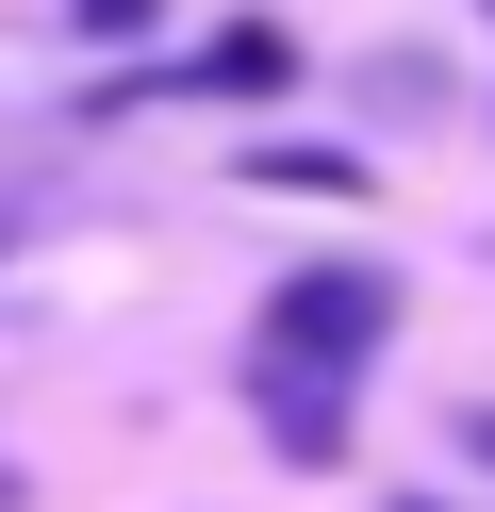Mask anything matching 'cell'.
<instances>
[{
	"label": "cell",
	"instance_id": "cell-8",
	"mask_svg": "<svg viewBox=\"0 0 495 512\" xmlns=\"http://www.w3.org/2000/svg\"><path fill=\"white\" fill-rule=\"evenodd\" d=\"M413 512H429V496H413Z\"/></svg>",
	"mask_w": 495,
	"mask_h": 512
},
{
	"label": "cell",
	"instance_id": "cell-6",
	"mask_svg": "<svg viewBox=\"0 0 495 512\" xmlns=\"http://www.w3.org/2000/svg\"><path fill=\"white\" fill-rule=\"evenodd\" d=\"M462 446H479V463H495V397H479V413H462Z\"/></svg>",
	"mask_w": 495,
	"mask_h": 512
},
{
	"label": "cell",
	"instance_id": "cell-2",
	"mask_svg": "<svg viewBox=\"0 0 495 512\" xmlns=\"http://www.w3.org/2000/svg\"><path fill=\"white\" fill-rule=\"evenodd\" d=\"M264 380V430H281V463H347V380H297V364H248Z\"/></svg>",
	"mask_w": 495,
	"mask_h": 512
},
{
	"label": "cell",
	"instance_id": "cell-5",
	"mask_svg": "<svg viewBox=\"0 0 495 512\" xmlns=\"http://www.w3.org/2000/svg\"><path fill=\"white\" fill-rule=\"evenodd\" d=\"M66 17H83V34H116V50H132V34H149V17H165V0H66Z\"/></svg>",
	"mask_w": 495,
	"mask_h": 512
},
{
	"label": "cell",
	"instance_id": "cell-4",
	"mask_svg": "<svg viewBox=\"0 0 495 512\" xmlns=\"http://www.w3.org/2000/svg\"><path fill=\"white\" fill-rule=\"evenodd\" d=\"M248 182H281V199H363V149H264Z\"/></svg>",
	"mask_w": 495,
	"mask_h": 512
},
{
	"label": "cell",
	"instance_id": "cell-7",
	"mask_svg": "<svg viewBox=\"0 0 495 512\" xmlns=\"http://www.w3.org/2000/svg\"><path fill=\"white\" fill-rule=\"evenodd\" d=\"M479 17H495V0H479Z\"/></svg>",
	"mask_w": 495,
	"mask_h": 512
},
{
	"label": "cell",
	"instance_id": "cell-1",
	"mask_svg": "<svg viewBox=\"0 0 495 512\" xmlns=\"http://www.w3.org/2000/svg\"><path fill=\"white\" fill-rule=\"evenodd\" d=\"M380 331H396V281H363V265H297V281H264V347H248V364L347 380Z\"/></svg>",
	"mask_w": 495,
	"mask_h": 512
},
{
	"label": "cell",
	"instance_id": "cell-3",
	"mask_svg": "<svg viewBox=\"0 0 495 512\" xmlns=\"http://www.w3.org/2000/svg\"><path fill=\"white\" fill-rule=\"evenodd\" d=\"M281 67H297V34H281V17H248V34H215L182 83H198V100H248V83H281Z\"/></svg>",
	"mask_w": 495,
	"mask_h": 512
}]
</instances>
